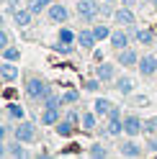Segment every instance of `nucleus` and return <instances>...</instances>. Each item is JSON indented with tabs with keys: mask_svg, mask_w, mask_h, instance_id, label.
<instances>
[{
	"mask_svg": "<svg viewBox=\"0 0 157 159\" xmlns=\"http://www.w3.org/2000/svg\"><path fill=\"white\" fill-rule=\"evenodd\" d=\"M62 103L64 105H77V103H80V93H77V90H64L62 93Z\"/></svg>",
	"mask_w": 157,
	"mask_h": 159,
	"instance_id": "cd10ccee",
	"label": "nucleus"
},
{
	"mask_svg": "<svg viewBox=\"0 0 157 159\" xmlns=\"http://www.w3.org/2000/svg\"><path fill=\"white\" fill-rule=\"evenodd\" d=\"M13 139H18V141H23V144H34L36 139H39V131H36V126L31 121H18V126L13 128Z\"/></svg>",
	"mask_w": 157,
	"mask_h": 159,
	"instance_id": "7ed1b4c3",
	"label": "nucleus"
},
{
	"mask_svg": "<svg viewBox=\"0 0 157 159\" xmlns=\"http://www.w3.org/2000/svg\"><path fill=\"white\" fill-rule=\"evenodd\" d=\"M136 69H139L142 77H155V75H157V57H155V54H144V57H139V64H136Z\"/></svg>",
	"mask_w": 157,
	"mask_h": 159,
	"instance_id": "1a4fd4ad",
	"label": "nucleus"
},
{
	"mask_svg": "<svg viewBox=\"0 0 157 159\" xmlns=\"http://www.w3.org/2000/svg\"><path fill=\"white\" fill-rule=\"evenodd\" d=\"M113 23H116V26H124V28H131V26H136L134 8H126V5L116 8V11H113Z\"/></svg>",
	"mask_w": 157,
	"mask_h": 159,
	"instance_id": "39448f33",
	"label": "nucleus"
},
{
	"mask_svg": "<svg viewBox=\"0 0 157 159\" xmlns=\"http://www.w3.org/2000/svg\"><path fill=\"white\" fill-rule=\"evenodd\" d=\"M31 18H34V13L28 11V8H13V21H16L18 28L31 26Z\"/></svg>",
	"mask_w": 157,
	"mask_h": 159,
	"instance_id": "dca6fc26",
	"label": "nucleus"
},
{
	"mask_svg": "<svg viewBox=\"0 0 157 159\" xmlns=\"http://www.w3.org/2000/svg\"><path fill=\"white\" fill-rule=\"evenodd\" d=\"M64 103H62V95H49V98H44V103H41V108H62Z\"/></svg>",
	"mask_w": 157,
	"mask_h": 159,
	"instance_id": "c85d7f7f",
	"label": "nucleus"
},
{
	"mask_svg": "<svg viewBox=\"0 0 157 159\" xmlns=\"http://www.w3.org/2000/svg\"><path fill=\"white\" fill-rule=\"evenodd\" d=\"M0 157H8V146H5V141H0Z\"/></svg>",
	"mask_w": 157,
	"mask_h": 159,
	"instance_id": "58836bf2",
	"label": "nucleus"
},
{
	"mask_svg": "<svg viewBox=\"0 0 157 159\" xmlns=\"http://www.w3.org/2000/svg\"><path fill=\"white\" fill-rule=\"evenodd\" d=\"M57 41H62V44H75V41H77V34L72 31V28L62 26V28H59V36H57Z\"/></svg>",
	"mask_w": 157,
	"mask_h": 159,
	"instance_id": "393cba45",
	"label": "nucleus"
},
{
	"mask_svg": "<svg viewBox=\"0 0 157 159\" xmlns=\"http://www.w3.org/2000/svg\"><path fill=\"white\" fill-rule=\"evenodd\" d=\"M144 152H147V154H157V134L147 139V144H144Z\"/></svg>",
	"mask_w": 157,
	"mask_h": 159,
	"instance_id": "f704fd0d",
	"label": "nucleus"
},
{
	"mask_svg": "<svg viewBox=\"0 0 157 159\" xmlns=\"http://www.w3.org/2000/svg\"><path fill=\"white\" fill-rule=\"evenodd\" d=\"M144 134V121L136 113H129V116H124V136H139Z\"/></svg>",
	"mask_w": 157,
	"mask_h": 159,
	"instance_id": "423d86ee",
	"label": "nucleus"
},
{
	"mask_svg": "<svg viewBox=\"0 0 157 159\" xmlns=\"http://www.w3.org/2000/svg\"><path fill=\"white\" fill-rule=\"evenodd\" d=\"M49 95H52V85H49L46 80L36 77V75H31L26 80V98H28V100L44 103V98H49Z\"/></svg>",
	"mask_w": 157,
	"mask_h": 159,
	"instance_id": "f257e3e1",
	"label": "nucleus"
},
{
	"mask_svg": "<svg viewBox=\"0 0 157 159\" xmlns=\"http://www.w3.org/2000/svg\"><path fill=\"white\" fill-rule=\"evenodd\" d=\"M5 139H8V126L0 123V141H5Z\"/></svg>",
	"mask_w": 157,
	"mask_h": 159,
	"instance_id": "e433bc0d",
	"label": "nucleus"
},
{
	"mask_svg": "<svg viewBox=\"0 0 157 159\" xmlns=\"http://www.w3.org/2000/svg\"><path fill=\"white\" fill-rule=\"evenodd\" d=\"M119 154H121V157H129V159H139V157H142V154H147V152H144V149H142V146H139V144H136L134 139L129 136L126 141H121V144H119Z\"/></svg>",
	"mask_w": 157,
	"mask_h": 159,
	"instance_id": "6e6552de",
	"label": "nucleus"
},
{
	"mask_svg": "<svg viewBox=\"0 0 157 159\" xmlns=\"http://www.w3.org/2000/svg\"><path fill=\"white\" fill-rule=\"evenodd\" d=\"M8 44H11V36H8V31H5L3 26H0V52H3Z\"/></svg>",
	"mask_w": 157,
	"mask_h": 159,
	"instance_id": "c9c22d12",
	"label": "nucleus"
},
{
	"mask_svg": "<svg viewBox=\"0 0 157 159\" xmlns=\"http://www.w3.org/2000/svg\"><path fill=\"white\" fill-rule=\"evenodd\" d=\"M103 3H111L113 5V3H121V0H103Z\"/></svg>",
	"mask_w": 157,
	"mask_h": 159,
	"instance_id": "ea45409f",
	"label": "nucleus"
},
{
	"mask_svg": "<svg viewBox=\"0 0 157 159\" xmlns=\"http://www.w3.org/2000/svg\"><path fill=\"white\" fill-rule=\"evenodd\" d=\"M113 87H116V90H119L124 98H129V95L134 93V80H131V77H126V75H121V77H116V80H113Z\"/></svg>",
	"mask_w": 157,
	"mask_h": 159,
	"instance_id": "2eb2a0df",
	"label": "nucleus"
},
{
	"mask_svg": "<svg viewBox=\"0 0 157 159\" xmlns=\"http://www.w3.org/2000/svg\"><path fill=\"white\" fill-rule=\"evenodd\" d=\"M108 41H111V46L116 49V52H121V49H126V46H129L131 34L126 31L124 26H119V28H113V31H111V39H108Z\"/></svg>",
	"mask_w": 157,
	"mask_h": 159,
	"instance_id": "0eeeda50",
	"label": "nucleus"
},
{
	"mask_svg": "<svg viewBox=\"0 0 157 159\" xmlns=\"http://www.w3.org/2000/svg\"><path fill=\"white\" fill-rule=\"evenodd\" d=\"M46 18L52 23H59L62 26V23H67V18H70V8H67L64 3H57V0H54V3L46 8Z\"/></svg>",
	"mask_w": 157,
	"mask_h": 159,
	"instance_id": "20e7f679",
	"label": "nucleus"
},
{
	"mask_svg": "<svg viewBox=\"0 0 157 159\" xmlns=\"http://www.w3.org/2000/svg\"><path fill=\"white\" fill-rule=\"evenodd\" d=\"M142 3H152V0H142Z\"/></svg>",
	"mask_w": 157,
	"mask_h": 159,
	"instance_id": "a18cd8bd",
	"label": "nucleus"
},
{
	"mask_svg": "<svg viewBox=\"0 0 157 159\" xmlns=\"http://www.w3.org/2000/svg\"><path fill=\"white\" fill-rule=\"evenodd\" d=\"M39 121H41V126H57V123L62 121L59 108H41V116H39Z\"/></svg>",
	"mask_w": 157,
	"mask_h": 159,
	"instance_id": "ddd939ff",
	"label": "nucleus"
},
{
	"mask_svg": "<svg viewBox=\"0 0 157 159\" xmlns=\"http://www.w3.org/2000/svg\"><path fill=\"white\" fill-rule=\"evenodd\" d=\"M3 23H5V21H3V13H0V26H3Z\"/></svg>",
	"mask_w": 157,
	"mask_h": 159,
	"instance_id": "37998d69",
	"label": "nucleus"
},
{
	"mask_svg": "<svg viewBox=\"0 0 157 159\" xmlns=\"http://www.w3.org/2000/svg\"><path fill=\"white\" fill-rule=\"evenodd\" d=\"M3 59H8V62H18V59H21V49L8 44V46L3 49Z\"/></svg>",
	"mask_w": 157,
	"mask_h": 159,
	"instance_id": "bb28decb",
	"label": "nucleus"
},
{
	"mask_svg": "<svg viewBox=\"0 0 157 159\" xmlns=\"http://www.w3.org/2000/svg\"><path fill=\"white\" fill-rule=\"evenodd\" d=\"M116 64H121V67H136V64H139L136 49L126 46V49H121V52H116Z\"/></svg>",
	"mask_w": 157,
	"mask_h": 159,
	"instance_id": "9b49d317",
	"label": "nucleus"
},
{
	"mask_svg": "<svg viewBox=\"0 0 157 159\" xmlns=\"http://www.w3.org/2000/svg\"><path fill=\"white\" fill-rule=\"evenodd\" d=\"M8 157H13V159H23V157H28V149L23 146V141L13 139V144H8Z\"/></svg>",
	"mask_w": 157,
	"mask_h": 159,
	"instance_id": "aec40b11",
	"label": "nucleus"
},
{
	"mask_svg": "<svg viewBox=\"0 0 157 159\" xmlns=\"http://www.w3.org/2000/svg\"><path fill=\"white\" fill-rule=\"evenodd\" d=\"M95 77L101 80L103 85H111L113 80L119 77V75H116V64H111V62H101V64L95 67Z\"/></svg>",
	"mask_w": 157,
	"mask_h": 159,
	"instance_id": "9d476101",
	"label": "nucleus"
},
{
	"mask_svg": "<svg viewBox=\"0 0 157 159\" xmlns=\"http://www.w3.org/2000/svg\"><path fill=\"white\" fill-rule=\"evenodd\" d=\"M75 128H77L75 123H70L67 118H62V121L54 126V131H57V136H62V139H70V136L75 134Z\"/></svg>",
	"mask_w": 157,
	"mask_h": 159,
	"instance_id": "4be33fe9",
	"label": "nucleus"
},
{
	"mask_svg": "<svg viewBox=\"0 0 157 159\" xmlns=\"http://www.w3.org/2000/svg\"><path fill=\"white\" fill-rule=\"evenodd\" d=\"M0 77H3L5 82H13V80H18V67H16L13 62H8V59H5V62L0 64Z\"/></svg>",
	"mask_w": 157,
	"mask_h": 159,
	"instance_id": "6ab92c4d",
	"label": "nucleus"
},
{
	"mask_svg": "<svg viewBox=\"0 0 157 159\" xmlns=\"http://www.w3.org/2000/svg\"><path fill=\"white\" fill-rule=\"evenodd\" d=\"M152 8H155V11H157V0H152Z\"/></svg>",
	"mask_w": 157,
	"mask_h": 159,
	"instance_id": "79ce46f5",
	"label": "nucleus"
},
{
	"mask_svg": "<svg viewBox=\"0 0 157 159\" xmlns=\"http://www.w3.org/2000/svg\"><path fill=\"white\" fill-rule=\"evenodd\" d=\"M64 118H67V121H70V123H75L77 128H80V121H83V113H77V111H67V113H64Z\"/></svg>",
	"mask_w": 157,
	"mask_h": 159,
	"instance_id": "72a5a7b5",
	"label": "nucleus"
},
{
	"mask_svg": "<svg viewBox=\"0 0 157 159\" xmlns=\"http://www.w3.org/2000/svg\"><path fill=\"white\" fill-rule=\"evenodd\" d=\"M101 80H98V77H90V80H85V82H83V90H88V93H98V90H101Z\"/></svg>",
	"mask_w": 157,
	"mask_h": 159,
	"instance_id": "c756f323",
	"label": "nucleus"
},
{
	"mask_svg": "<svg viewBox=\"0 0 157 159\" xmlns=\"http://www.w3.org/2000/svg\"><path fill=\"white\" fill-rule=\"evenodd\" d=\"M5 111H8V116H11L13 121H23V118H26L23 105H18V103H8V108H5Z\"/></svg>",
	"mask_w": 157,
	"mask_h": 159,
	"instance_id": "b1692460",
	"label": "nucleus"
},
{
	"mask_svg": "<svg viewBox=\"0 0 157 159\" xmlns=\"http://www.w3.org/2000/svg\"><path fill=\"white\" fill-rule=\"evenodd\" d=\"M75 11H77V18H80L83 23H93L95 18L101 16V3H98V0H77Z\"/></svg>",
	"mask_w": 157,
	"mask_h": 159,
	"instance_id": "f03ea898",
	"label": "nucleus"
},
{
	"mask_svg": "<svg viewBox=\"0 0 157 159\" xmlns=\"http://www.w3.org/2000/svg\"><path fill=\"white\" fill-rule=\"evenodd\" d=\"M111 31H113V28H111L108 23H95V26H93V34H95L98 41H106V39H111Z\"/></svg>",
	"mask_w": 157,
	"mask_h": 159,
	"instance_id": "5701e85b",
	"label": "nucleus"
},
{
	"mask_svg": "<svg viewBox=\"0 0 157 159\" xmlns=\"http://www.w3.org/2000/svg\"><path fill=\"white\" fill-rule=\"evenodd\" d=\"M111 108H113V103L108 100V98H98V100L93 103V111L101 116V118H108V113H111Z\"/></svg>",
	"mask_w": 157,
	"mask_h": 159,
	"instance_id": "412c9836",
	"label": "nucleus"
},
{
	"mask_svg": "<svg viewBox=\"0 0 157 159\" xmlns=\"http://www.w3.org/2000/svg\"><path fill=\"white\" fill-rule=\"evenodd\" d=\"M77 44H80L85 52H93V46L98 44V39H95V34H93V28H83V31L77 34Z\"/></svg>",
	"mask_w": 157,
	"mask_h": 159,
	"instance_id": "4468645a",
	"label": "nucleus"
},
{
	"mask_svg": "<svg viewBox=\"0 0 157 159\" xmlns=\"http://www.w3.org/2000/svg\"><path fill=\"white\" fill-rule=\"evenodd\" d=\"M98 118H101V116H98L95 111H85L83 113V121H80V128H83V131H95V128H98Z\"/></svg>",
	"mask_w": 157,
	"mask_h": 159,
	"instance_id": "a211bd4d",
	"label": "nucleus"
},
{
	"mask_svg": "<svg viewBox=\"0 0 157 159\" xmlns=\"http://www.w3.org/2000/svg\"><path fill=\"white\" fill-rule=\"evenodd\" d=\"M54 52H57V54H72V52H75V46H72V44H62V41H57V44H54Z\"/></svg>",
	"mask_w": 157,
	"mask_h": 159,
	"instance_id": "473e14b6",
	"label": "nucleus"
},
{
	"mask_svg": "<svg viewBox=\"0 0 157 159\" xmlns=\"http://www.w3.org/2000/svg\"><path fill=\"white\" fill-rule=\"evenodd\" d=\"M0 80H3V77H0ZM0 90H3V82H0Z\"/></svg>",
	"mask_w": 157,
	"mask_h": 159,
	"instance_id": "c03bdc74",
	"label": "nucleus"
},
{
	"mask_svg": "<svg viewBox=\"0 0 157 159\" xmlns=\"http://www.w3.org/2000/svg\"><path fill=\"white\" fill-rule=\"evenodd\" d=\"M144 134L147 136H155L157 134V116H152V118H147V121H144Z\"/></svg>",
	"mask_w": 157,
	"mask_h": 159,
	"instance_id": "7c9ffc66",
	"label": "nucleus"
},
{
	"mask_svg": "<svg viewBox=\"0 0 157 159\" xmlns=\"http://www.w3.org/2000/svg\"><path fill=\"white\" fill-rule=\"evenodd\" d=\"M131 39L136 44H144V46H155V41H157L152 28H136V26H131Z\"/></svg>",
	"mask_w": 157,
	"mask_h": 159,
	"instance_id": "f8f14e48",
	"label": "nucleus"
},
{
	"mask_svg": "<svg viewBox=\"0 0 157 159\" xmlns=\"http://www.w3.org/2000/svg\"><path fill=\"white\" fill-rule=\"evenodd\" d=\"M106 134H108V136H121L124 134V116H108Z\"/></svg>",
	"mask_w": 157,
	"mask_h": 159,
	"instance_id": "f3484780",
	"label": "nucleus"
},
{
	"mask_svg": "<svg viewBox=\"0 0 157 159\" xmlns=\"http://www.w3.org/2000/svg\"><path fill=\"white\" fill-rule=\"evenodd\" d=\"M26 8H28V11H31L34 16H39V13H41L44 8H46V3H41V0H28V5H26Z\"/></svg>",
	"mask_w": 157,
	"mask_h": 159,
	"instance_id": "2f4dec72",
	"label": "nucleus"
},
{
	"mask_svg": "<svg viewBox=\"0 0 157 159\" xmlns=\"http://www.w3.org/2000/svg\"><path fill=\"white\" fill-rule=\"evenodd\" d=\"M88 154H90L93 159H106V157H108V149H106L103 144H90V149H88Z\"/></svg>",
	"mask_w": 157,
	"mask_h": 159,
	"instance_id": "a878e982",
	"label": "nucleus"
},
{
	"mask_svg": "<svg viewBox=\"0 0 157 159\" xmlns=\"http://www.w3.org/2000/svg\"><path fill=\"white\" fill-rule=\"evenodd\" d=\"M41 3H46V8H49V5H52V3H54V0H41Z\"/></svg>",
	"mask_w": 157,
	"mask_h": 159,
	"instance_id": "a19ab883",
	"label": "nucleus"
},
{
	"mask_svg": "<svg viewBox=\"0 0 157 159\" xmlns=\"http://www.w3.org/2000/svg\"><path fill=\"white\" fill-rule=\"evenodd\" d=\"M136 3H142V0H121V5H126V8H134Z\"/></svg>",
	"mask_w": 157,
	"mask_h": 159,
	"instance_id": "4c0bfd02",
	"label": "nucleus"
}]
</instances>
